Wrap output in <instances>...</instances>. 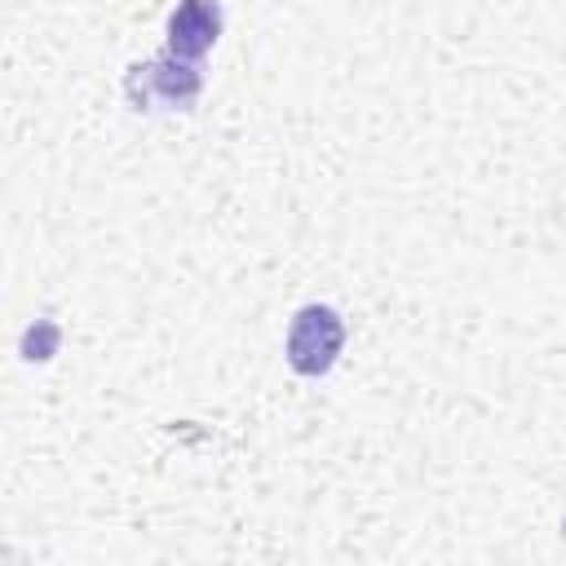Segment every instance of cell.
Wrapping results in <instances>:
<instances>
[{"label":"cell","instance_id":"cell-1","mask_svg":"<svg viewBox=\"0 0 566 566\" xmlns=\"http://www.w3.org/2000/svg\"><path fill=\"white\" fill-rule=\"evenodd\" d=\"M345 345V323L332 305H305L296 310L287 327V363L301 376H323Z\"/></svg>","mask_w":566,"mask_h":566},{"label":"cell","instance_id":"cell-4","mask_svg":"<svg viewBox=\"0 0 566 566\" xmlns=\"http://www.w3.org/2000/svg\"><path fill=\"white\" fill-rule=\"evenodd\" d=\"M562 535H566V526H562Z\"/></svg>","mask_w":566,"mask_h":566},{"label":"cell","instance_id":"cell-3","mask_svg":"<svg viewBox=\"0 0 566 566\" xmlns=\"http://www.w3.org/2000/svg\"><path fill=\"white\" fill-rule=\"evenodd\" d=\"M221 35V4L217 0H181L168 18V53L199 62Z\"/></svg>","mask_w":566,"mask_h":566},{"label":"cell","instance_id":"cell-2","mask_svg":"<svg viewBox=\"0 0 566 566\" xmlns=\"http://www.w3.org/2000/svg\"><path fill=\"white\" fill-rule=\"evenodd\" d=\"M199 71L186 57H155L146 66H133L124 88L137 106H190L199 97Z\"/></svg>","mask_w":566,"mask_h":566}]
</instances>
